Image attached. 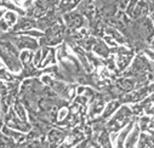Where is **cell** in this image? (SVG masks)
I'll return each instance as SVG.
<instances>
[{
  "instance_id": "obj_1",
  "label": "cell",
  "mask_w": 154,
  "mask_h": 148,
  "mask_svg": "<svg viewBox=\"0 0 154 148\" xmlns=\"http://www.w3.org/2000/svg\"><path fill=\"white\" fill-rule=\"evenodd\" d=\"M148 10H149L148 4L142 0V2L137 3V6H135L132 16H134V18H144L146 15L148 14Z\"/></svg>"
},
{
  "instance_id": "obj_2",
  "label": "cell",
  "mask_w": 154,
  "mask_h": 148,
  "mask_svg": "<svg viewBox=\"0 0 154 148\" xmlns=\"http://www.w3.org/2000/svg\"><path fill=\"white\" fill-rule=\"evenodd\" d=\"M137 138H138V129L136 128L135 131H134V134H132V136H130V138L128 140V143H126L128 148H132L134 144H135V141H136Z\"/></svg>"
},
{
  "instance_id": "obj_3",
  "label": "cell",
  "mask_w": 154,
  "mask_h": 148,
  "mask_svg": "<svg viewBox=\"0 0 154 148\" xmlns=\"http://www.w3.org/2000/svg\"><path fill=\"white\" fill-rule=\"evenodd\" d=\"M152 2H154V0H150V3H152Z\"/></svg>"
}]
</instances>
